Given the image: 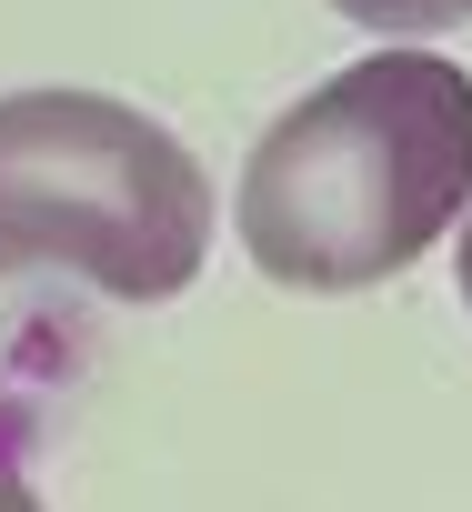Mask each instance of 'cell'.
<instances>
[{"mask_svg":"<svg viewBox=\"0 0 472 512\" xmlns=\"http://www.w3.org/2000/svg\"><path fill=\"white\" fill-rule=\"evenodd\" d=\"M472 211V71L372 51L302 91L242 161V251L282 292H372Z\"/></svg>","mask_w":472,"mask_h":512,"instance_id":"cell-1","label":"cell"},{"mask_svg":"<svg viewBox=\"0 0 472 512\" xmlns=\"http://www.w3.org/2000/svg\"><path fill=\"white\" fill-rule=\"evenodd\" d=\"M211 251L201 161L111 91H0V282L71 272L111 302L191 292Z\"/></svg>","mask_w":472,"mask_h":512,"instance_id":"cell-2","label":"cell"},{"mask_svg":"<svg viewBox=\"0 0 472 512\" xmlns=\"http://www.w3.org/2000/svg\"><path fill=\"white\" fill-rule=\"evenodd\" d=\"M342 21L362 31H392V41H422V31H462L472 21V0H332Z\"/></svg>","mask_w":472,"mask_h":512,"instance_id":"cell-3","label":"cell"},{"mask_svg":"<svg viewBox=\"0 0 472 512\" xmlns=\"http://www.w3.org/2000/svg\"><path fill=\"white\" fill-rule=\"evenodd\" d=\"M0 512H41V492H31V482H21L11 462H0Z\"/></svg>","mask_w":472,"mask_h":512,"instance_id":"cell-4","label":"cell"},{"mask_svg":"<svg viewBox=\"0 0 472 512\" xmlns=\"http://www.w3.org/2000/svg\"><path fill=\"white\" fill-rule=\"evenodd\" d=\"M462 312H472V211H462Z\"/></svg>","mask_w":472,"mask_h":512,"instance_id":"cell-5","label":"cell"}]
</instances>
